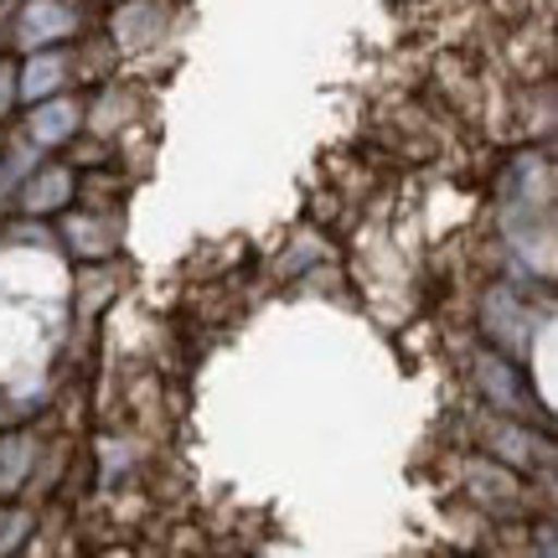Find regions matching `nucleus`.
<instances>
[{"label": "nucleus", "mask_w": 558, "mask_h": 558, "mask_svg": "<svg viewBox=\"0 0 558 558\" xmlns=\"http://www.w3.org/2000/svg\"><path fill=\"white\" fill-rule=\"evenodd\" d=\"M21 213H58L62 202H73V171L68 166H47V171H26V181L16 186Z\"/></svg>", "instance_id": "obj_6"}, {"label": "nucleus", "mask_w": 558, "mask_h": 558, "mask_svg": "<svg viewBox=\"0 0 558 558\" xmlns=\"http://www.w3.org/2000/svg\"><path fill=\"white\" fill-rule=\"evenodd\" d=\"M78 32V16L62 5V0H26L16 16V41L26 52H37V47H52V41L73 37Z\"/></svg>", "instance_id": "obj_2"}, {"label": "nucleus", "mask_w": 558, "mask_h": 558, "mask_svg": "<svg viewBox=\"0 0 558 558\" xmlns=\"http://www.w3.org/2000/svg\"><path fill=\"white\" fill-rule=\"evenodd\" d=\"M160 37V11L145 5V0H130L124 11H114V41L124 47H145V41Z\"/></svg>", "instance_id": "obj_9"}, {"label": "nucleus", "mask_w": 558, "mask_h": 558, "mask_svg": "<svg viewBox=\"0 0 558 558\" xmlns=\"http://www.w3.org/2000/svg\"><path fill=\"white\" fill-rule=\"evenodd\" d=\"M11 99H16V73H11V68H0V114L11 109Z\"/></svg>", "instance_id": "obj_11"}, {"label": "nucleus", "mask_w": 558, "mask_h": 558, "mask_svg": "<svg viewBox=\"0 0 558 558\" xmlns=\"http://www.w3.org/2000/svg\"><path fill=\"white\" fill-rule=\"evenodd\" d=\"M32 465H37V439L32 435H5L0 439V497H11Z\"/></svg>", "instance_id": "obj_8"}, {"label": "nucleus", "mask_w": 558, "mask_h": 558, "mask_svg": "<svg viewBox=\"0 0 558 558\" xmlns=\"http://www.w3.org/2000/svg\"><path fill=\"white\" fill-rule=\"evenodd\" d=\"M476 383H481V393L492 399V409H507L512 418L538 414L533 388H527V378H522L518 357H507V352H476Z\"/></svg>", "instance_id": "obj_1"}, {"label": "nucleus", "mask_w": 558, "mask_h": 558, "mask_svg": "<svg viewBox=\"0 0 558 558\" xmlns=\"http://www.w3.org/2000/svg\"><path fill=\"white\" fill-rule=\"evenodd\" d=\"M62 83H68V58L52 52V47H37V52H26V62L16 68V99H26V104L52 99Z\"/></svg>", "instance_id": "obj_4"}, {"label": "nucleus", "mask_w": 558, "mask_h": 558, "mask_svg": "<svg viewBox=\"0 0 558 558\" xmlns=\"http://www.w3.org/2000/svg\"><path fill=\"white\" fill-rule=\"evenodd\" d=\"M83 124V109L78 99H37V109H32V120H26V140L32 145H62V140H73Z\"/></svg>", "instance_id": "obj_5"}, {"label": "nucleus", "mask_w": 558, "mask_h": 558, "mask_svg": "<svg viewBox=\"0 0 558 558\" xmlns=\"http://www.w3.org/2000/svg\"><path fill=\"white\" fill-rule=\"evenodd\" d=\"M68 239H73V248H78L83 259H104L114 243H120V228H114V218H73L68 222Z\"/></svg>", "instance_id": "obj_10"}, {"label": "nucleus", "mask_w": 558, "mask_h": 558, "mask_svg": "<svg viewBox=\"0 0 558 558\" xmlns=\"http://www.w3.org/2000/svg\"><path fill=\"white\" fill-rule=\"evenodd\" d=\"M492 445H497L501 460H512V465H533V460H548V439H533V429H527V418L522 424H497L492 429Z\"/></svg>", "instance_id": "obj_7"}, {"label": "nucleus", "mask_w": 558, "mask_h": 558, "mask_svg": "<svg viewBox=\"0 0 558 558\" xmlns=\"http://www.w3.org/2000/svg\"><path fill=\"white\" fill-rule=\"evenodd\" d=\"M527 320H533V311H522L518 300H512V290H492V295H486V331L497 337V352L518 357V352L533 347V337L518 331V326H527Z\"/></svg>", "instance_id": "obj_3"}]
</instances>
